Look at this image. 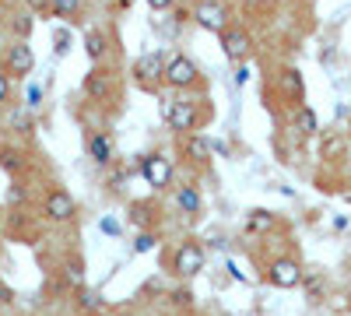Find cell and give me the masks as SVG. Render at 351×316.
<instances>
[{"mask_svg": "<svg viewBox=\"0 0 351 316\" xmlns=\"http://www.w3.org/2000/svg\"><path fill=\"white\" fill-rule=\"evenodd\" d=\"M169 4H172V0H148V8H152V11H165Z\"/></svg>", "mask_w": 351, "mask_h": 316, "instance_id": "obj_32", "label": "cell"}, {"mask_svg": "<svg viewBox=\"0 0 351 316\" xmlns=\"http://www.w3.org/2000/svg\"><path fill=\"white\" fill-rule=\"evenodd\" d=\"M77 11H81V0H53V14L56 18H71L74 21Z\"/></svg>", "mask_w": 351, "mask_h": 316, "instance_id": "obj_19", "label": "cell"}, {"mask_svg": "<svg viewBox=\"0 0 351 316\" xmlns=\"http://www.w3.org/2000/svg\"><path fill=\"white\" fill-rule=\"evenodd\" d=\"M28 109H39L43 106V88H39V84H32V88H28V102H25Z\"/></svg>", "mask_w": 351, "mask_h": 316, "instance_id": "obj_24", "label": "cell"}, {"mask_svg": "<svg viewBox=\"0 0 351 316\" xmlns=\"http://www.w3.org/2000/svg\"><path fill=\"white\" fill-rule=\"evenodd\" d=\"M211 141L208 137H200V134H190L186 137V158H193V162H208L211 158Z\"/></svg>", "mask_w": 351, "mask_h": 316, "instance_id": "obj_13", "label": "cell"}, {"mask_svg": "<svg viewBox=\"0 0 351 316\" xmlns=\"http://www.w3.org/2000/svg\"><path fill=\"white\" fill-rule=\"evenodd\" d=\"M120 316H130V313H120Z\"/></svg>", "mask_w": 351, "mask_h": 316, "instance_id": "obj_35", "label": "cell"}, {"mask_svg": "<svg viewBox=\"0 0 351 316\" xmlns=\"http://www.w3.org/2000/svg\"><path fill=\"white\" fill-rule=\"evenodd\" d=\"M88 155H92L99 165H109L112 162V137L109 134H92V141H88Z\"/></svg>", "mask_w": 351, "mask_h": 316, "instance_id": "obj_11", "label": "cell"}, {"mask_svg": "<svg viewBox=\"0 0 351 316\" xmlns=\"http://www.w3.org/2000/svg\"><path fill=\"white\" fill-rule=\"evenodd\" d=\"M267 281L274 284V289H295V284L302 281V267L291 260V256H281V260H274L267 267Z\"/></svg>", "mask_w": 351, "mask_h": 316, "instance_id": "obj_7", "label": "cell"}, {"mask_svg": "<svg viewBox=\"0 0 351 316\" xmlns=\"http://www.w3.org/2000/svg\"><path fill=\"white\" fill-rule=\"evenodd\" d=\"M341 148H344V141H341V137H330L327 145H324V155L334 158V155H341Z\"/></svg>", "mask_w": 351, "mask_h": 316, "instance_id": "obj_26", "label": "cell"}, {"mask_svg": "<svg viewBox=\"0 0 351 316\" xmlns=\"http://www.w3.org/2000/svg\"><path fill=\"white\" fill-rule=\"evenodd\" d=\"M102 232H106V236H120V225H116V218H102Z\"/></svg>", "mask_w": 351, "mask_h": 316, "instance_id": "obj_28", "label": "cell"}, {"mask_svg": "<svg viewBox=\"0 0 351 316\" xmlns=\"http://www.w3.org/2000/svg\"><path fill=\"white\" fill-rule=\"evenodd\" d=\"M11 302H14V292L8 289L4 281H0V306H11Z\"/></svg>", "mask_w": 351, "mask_h": 316, "instance_id": "obj_31", "label": "cell"}, {"mask_svg": "<svg viewBox=\"0 0 351 316\" xmlns=\"http://www.w3.org/2000/svg\"><path fill=\"white\" fill-rule=\"evenodd\" d=\"M155 243H158V239H155L152 232H141L137 243H134V253H148V250H155Z\"/></svg>", "mask_w": 351, "mask_h": 316, "instance_id": "obj_23", "label": "cell"}, {"mask_svg": "<svg viewBox=\"0 0 351 316\" xmlns=\"http://www.w3.org/2000/svg\"><path fill=\"white\" fill-rule=\"evenodd\" d=\"M46 218L49 221H71L74 218V197L67 190H49L46 193Z\"/></svg>", "mask_w": 351, "mask_h": 316, "instance_id": "obj_9", "label": "cell"}, {"mask_svg": "<svg viewBox=\"0 0 351 316\" xmlns=\"http://www.w3.org/2000/svg\"><path fill=\"white\" fill-rule=\"evenodd\" d=\"M84 92L92 95V99H109V95H112V77H109V74H102V71L88 74V81H84Z\"/></svg>", "mask_w": 351, "mask_h": 316, "instance_id": "obj_12", "label": "cell"}, {"mask_svg": "<svg viewBox=\"0 0 351 316\" xmlns=\"http://www.w3.org/2000/svg\"><path fill=\"white\" fill-rule=\"evenodd\" d=\"M295 123H299L302 134H316V112H313L309 106H299V109H295Z\"/></svg>", "mask_w": 351, "mask_h": 316, "instance_id": "obj_18", "label": "cell"}, {"mask_svg": "<svg viewBox=\"0 0 351 316\" xmlns=\"http://www.w3.org/2000/svg\"><path fill=\"white\" fill-rule=\"evenodd\" d=\"M11 123H14V127H21V130H28V120H25V112H18V117H14Z\"/></svg>", "mask_w": 351, "mask_h": 316, "instance_id": "obj_33", "label": "cell"}, {"mask_svg": "<svg viewBox=\"0 0 351 316\" xmlns=\"http://www.w3.org/2000/svg\"><path fill=\"white\" fill-rule=\"evenodd\" d=\"M172 130H180V134H193L197 127H200V112H197V106L193 102H186V99H176L172 102V112H169V120H165Z\"/></svg>", "mask_w": 351, "mask_h": 316, "instance_id": "obj_6", "label": "cell"}, {"mask_svg": "<svg viewBox=\"0 0 351 316\" xmlns=\"http://www.w3.org/2000/svg\"><path fill=\"white\" fill-rule=\"evenodd\" d=\"M11 28L18 32V39H28V32H32V21H28L25 14H14V18H11Z\"/></svg>", "mask_w": 351, "mask_h": 316, "instance_id": "obj_22", "label": "cell"}, {"mask_svg": "<svg viewBox=\"0 0 351 316\" xmlns=\"http://www.w3.org/2000/svg\"><path fill=\"white\" fill-rule=\"evenodd\" d=\"M176 204H180L183 215H200V193L193 186H180L176 190Z\"/></svg>", "mask_w": 351, "mask_h": 316, "instance_id": "obj_14", "label": "cell"}, {"mask_svg": "<svg viewBox=\"0 0 351 316\" xmlns=\"http://www.w3.org/2000/svg\"><path fill=\"white\" fill-rule=\"evenodd\" d=\"M281 88H285V95L288 99H295V102H302V74L299 71H281Z\"/></svg>", "mask_w": 351, "mask_h": 316, "instance_id": "obj_15", "label": "cell"}, {"mask_svg": "<svg viewBox=\"0 0 351 316\" xmlns=\"http://www.w3.org/2000/svg\"><path fill=\"white\" fill-rule=\"evenodd\" d=\"M116 4H123V8H130V4H134V0H116Z\"/></svg>", "mask_w": 351, "mask_h": 316, "instance_id": "obj_34", "label": "cell"}, {"mask_svg": "<svg viewBox=\"0 0 351 316\" xmlns=\"http://www.w3.org/2000/svg\"><path fill=\"white\" fill-rule=\"evenodd\" d=\"M246 77H250V71H246V67H236V74H232V84H236V88H243Z\"/></svg>", "mask_w": 351, "mask_h": 316, "instance_id": "obj_30", "label": "cell"}, {"mask_svg": "<svg viewBox=\"0 0 351 316\" xmlns=\"http://www.w3.org/2000/svg\"><path fill=\"white\" fill-rule=\"evenodd\" d=\"M165 67L169 64L162 60V53H144V56H137V64H134V77H137L141 88L155 92L158 81H165Z\"/></svg>", "mask_w": 351, "mask_h": 316, "instance_id": "obj_1", "label": "cell"}, {"mask_svg": "<svg viewBox=\"0 0 351 316\" xmlns=\"http://www.w3.org/2000/svg\"><path fill=\"white\" fill-rule=\"evenodd\" d=\"M53 53H56V56H67V53H71V32H67V28H56V36H53Z\"/></svg>", "mask_w": 351, "mask_h": 316, "instance_id": "obj_21", "label": "cell"}, {"mask_svg": "<svg viewBox=\"0 0 351 316\" xmlns=\"http://www.w3.org/2000/svg\"><path fill=\"white\" fill-rule=\"evenodd\" d=\"M221 49H225V56L232 64H243L246 56L253 53V39H250L246 28H225L221 32Z\"/></svg>", "mask_w": 351, "mask_h": 316, "instance_id": "obj_3", "label": "cell"}, {"mask_svg": "<svg viewBox=\"0 0 351 316\" xmlns=\"http://www.w3.org/2000/svg\"><path fill=\"white\" fill-rule=\"evenodd\" d=\"M165 84L169 88H190V84H197V64L190 56H172L165 67Z\"/></svg>", "mask_w": 351, "mask_h": 316, "instance_id": "obj_5", "label": "cell"}, {"mask_svg": "<svg viewBox=\"0 0 351 316\" xmlns=\"http://www.w3.org/2000/svg\"><path fill=\"white\" fill-rule=\"evenodd\" d=\"M36 67V56H32V46H28L25 39H18L11 49H8V74L14 77H25L28 71Z\"/></svg>", "mask_w": 351, "mask_h": 316, "instance_id": "obj_10", "label": "cell"}, {"mask_svg": "<svg viewBox=\"0 0 351 316\" xmlns=\"http://www.w3.org/2000/svg\"><path fill=\"white\" fill-rule=\"evenodd\" d=\"M77 302H81V309H84L88 316H99V313H106V299H102L99 292H84V289H81V299H77Z\"/></svg>", "mask_w": 351, "mask_h": 316, "instance_id": "obj_17", "label": "cell"}, {"mask_svg": "<svg viewBox=\"0 0 351 316\" xmlns=\"http://www.w3.org/2000/svg\"><path fill=\"white\" fill-rule=\"evenodd\" d=\"M8 95H11V81H8V74H0V106L8 102Z\"/></svg>", "mask_w": 351, "mask_h": 316, "instance_id": "obj_29", "label": "cell"}, {"mask_svg": "<svg viewBox=\"0 0 351 316\" xmlns=\"http://www.w3.org/2000/svg\"><path fill=\"white\" fill-rule=\"evenodd\" d=\"M28 8L36 14H46V11H53V0H28Z\"/></svg>", "mask_w": 351, "mask_h": 316, "instance_id": "obj_27", "label": "cell"}, {"mask_svg": "<svg viewBox=\"0 0 351 316\" xmlns=\"http://www.w3.org/2000/svg\"><path fill=\"white\" fill-rule=\"evenodd\" d=\"M67 281L74 284V289H81V281H84V278H81V264H77V260L67 264Z\"/></svg>", "mask_w": 351, "mask_h": 316, "instance_id": "obj_25", "label": "cell"}, {"mask_svg": "<svg viewBox=\"0 0 351 316\" xmlns=\"http://www.w3.org/2000/svg\"><path fill=\"white\" fill-rule=\"evenodd\" d=\"M106 49H109V42H106L102 32H88V36H84V53L92 56V60H102Z\"/></svg>", "mask_w": 351, "mask_h": 316, "instance_id": "obj_16", "label": "cell"}, {"mask_svg": "<svg viewBox=\"0 0 351 316\" xmlns=\"http://www.w3.org/2000/svg\"><path fill=\"white\" fill-rule=\"evenodd\" d=\"M193 18H197L200 28H208V32H218V36L228 28V11L218 4V0H200L197 11H193Z\"/></svg>", "mask_w": 351, "mask_h": 316, "instance_id": "obj_4", "label": "cell"}, {"mask_svg": "<svg viewBox=\"0 0 351 316\" xmlns=\"http://www.w3.org/2000/svg\"><path fill=\"white\" fill-rule=\"evenodd\" d=\"M274 225V215L271 211H250V228L253 232H263V228Z\"/></svg>", "mask_w": 351, "mask_h": 316, "instance_id": "obj_20", "label": "cell"}, {"mask_svg": "<svg viewBox=\"0 0 351 316\" xmlns=\"http://www.w3.org/2000/svg\"><path fill=\"white\" fill-rule=\"evenodd\" d=\"M172 267H176V274H183V278L200 274L204 271V250L197 243H183L180 250H176V256H172Z\"/></svg>", "mask_w": 351, "mask_h": 316, "instance_id": "obj_8", "label": "cell"}, {"mask_svg": "<svg viewBox=\"0 0 351 316\" xmlns=\"http://www.w3.org/2000/svg\"><path fill=\"white\" fill-rule=\"evenodd\" d=\"M141 176H144V183H148V186L165 190L172 183V165H169L165 155H144L141 158Z\"/></svg>", "mask_w": 351, "mask_h": 316, "instance_id": "obj_2", "label": "cell"}]
</instances>
